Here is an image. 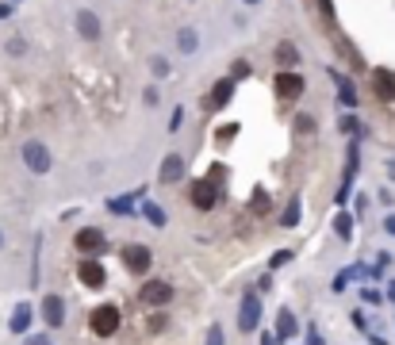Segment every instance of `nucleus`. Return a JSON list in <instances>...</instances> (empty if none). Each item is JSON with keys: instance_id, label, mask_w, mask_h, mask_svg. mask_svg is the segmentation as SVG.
<instances>
[{"instance_id": "f257e3e1", "label": "nucleus", "mask_w": 395, "mask_h": 345, "mask_svg": "<svg viewBox=\"0 0 395 345\" xmlns=\"http://www.w3.org/2000/svg\"><path fill=\"white\" fill-rule=\"evenodd\" d=\"M20 157H23V165L31 169L35 176H43V173H50L54 169V154H50V146L39 142V138H27V142L20 146Z\"/></svg>"}, {"instance_id": "f03ea898", "label": "nucleus", "mask_w": 395, "mask_h": 345, "mask_svg": "<svg viewBox=\"0 0 395 345\" xmlns=\"http://www.w3.org/2000/svg\"><path fill=\"white\" fill-rule=\"evenodd\" d=\"M119 322H123V315H119L116 303H100L96 311L89 315V330L96 334V338H111V334L119 330Z\"/></svg>"}, {"instance_id": "7ed1b4c3", "label": "nucleus", "mask_w": 395, "mask_h": 345, "mask_svg": "<svg viewBox=\"0 0 395 345\" xmlns=\"http://www.w3.org/2000/svg\"><path fill=\"white\" fill-rule=\"evenodd\" d=\"M73 246H77L84 257H100L108 249V238H104V230H100V227H81L77 234H73Z\"/></svg>"}, {"instance_id": "20e7f679", "label": "nucleus", "mask_w": 395, "mask_h": 345, "mask_svg": "<svg viewBox=\"0 0 395 345\" xmlns=\"http://www.w3.org/2000/svg\"><path fill=\"white\" fill-rule=\"evenodd\" d=\"M173 284L169 281H146L143 288H138V300H143V307H169L173 303Z\"/></svg>"}, {"instance_id": "39448f33", "label": "nucleus", "mask_w": 395, "mask_h": 345, "mask_svg": "<svg viewBox=\"0 0 395 345\" xmlns=\"http://www.w3.org/2000/svg\"><path fill=\"white\" fill-rule=\"evenodd\" d=\"M150 265H154V249L150 246H123V268L127 273H135V276H146L150 273Z\"/></svg>"}, {"instance_id": "423d86ee", "label": "nucleus", "mask_w": 395, "mask_h": 345, "mask_svg": "<svg viewBox=\"0 0 395 345\" xmlns=\"http://www.w3.org/2000/svg\"><path fill=\"white\" fill-rule=\"evenodd\" d=\"M261 326V300L253 292L242 295V303H238V330L242 334H253Z\"/></svg>"}, {"instance_id": "0eeeda50", "label": "nucleus", "mask_w": 395, "mask_h": 345, "mask_svg": "<svg viewBox=\"0 0 395 345\" xmlns=\"http://www.w3.org/2000/svg\"><path fill=\"white\" fill-rule=\"evenodd\" d=\"M77 276H81L84 288H92V292H100V288L108 284V273H104V265H100V257H81Z\"/></svg>"}, {"instance_id": "6e6552de", "label": "nucleus", "mask_w": 395, "mask_h": 345, "mask_svg": "<svg viewBox=\"0 0 395 345\" xmlns=\"http://www.w3.org/2000/svg\"><path fill=\"white\" fill-rule=\"evenodd\" d=\"M192 208H200V211H215V208H219V184L208 181V176L196 181L192 184Z\"/></svg>"}, {"instance_id": "1a4fd4ad", "label": "nucleus", "mask_w": 395, "mask_h": 345, "mask_svg": "<svg viewBox=\"0 0 395 345\" xmlns=\"http://www.w3.org/2000/svg\"><path fill=\"white\" fill-rule=\"evenodd\" d=\"M304 89H307L304 73H296V69L277 73V96L280 100H299V96H304Z\"/></svg>"}, {"instance_id": "9d476101", "label": "nucleus", "mask_w": 395, "mask_h": 345, "mask_svg": "<svg viewBox=\"0 0 395 345\" xmlns=\"http://www.w3.org/2000/svg\"><path fill=\"white\" fill-rule=\"evenodd\" d=\"M39 315H43V322L50 326V330H58V326H65V300L62 295H43Z\"/></svg>"}, {"instance_id": "9b49d317", "label": "nucleus", "mask_w": 395, "mask_h": 345, "mask_svg": "<svg viewBox=\"0 0 395 345\" xmlns=\"http://www.w3.org/2000/svg\"><path fill=\"white\" fill-rule=\"evenodd\" d=\"M230 96H234V77H223V81H215V85H211L204 108H208V111H223V108L230 104Z\"/></svg>"}, {"instance_id": "f8f14e48", "label": "nucleus", "mask_w": 395, "mask_h": 345, "mask_svg": "<svg viewBox=\"0 0 395 345\" xmlns=\"http://www.w3.org/2000/svg\"><path fill=\"white\" fill-rule=\"evenodd\" d=\"M372 92H376V100L391 104L395 100V73L391 69H372Z\"/></svg>"}, {"instance_id": "ddd939ff", "label": "nucleus", "mask_w": 395, "mask_h": 345, "mask_svg": "<svg viewBox=\"0 0 395 345\" xmlns=\"http://www.w3.org/2000/svg\"><path fill=\"white\" fill-rule=\"evenodd\" d=\"M73 23H77V35H81L84 43H96V39H100V20H96V12L81 8V12H77V20H73Z\"/></svg>"}, {"instance_id": "4468645a", "label": "nucleus", "mask_w": 395, "mask_h": 345, "mask_svg": "<svg viewBox=\"0 0 395 345\" xmlns=\"http://www.w3.org/2000/svg\"><path fill=\"white\" fill-rule=\"evenodd\" d=\"M184 169H188L184 157H181V154H169L165 162H162V173H157V181H162V184H177V181L184 176Z\"/></svg>"}, {"instance_id": "2eb2a0df", "label": "nucleus", "mask_w": 395, "mask_h": 345, "mask_svg": "<svg viewBox=\"0 0 395 345\" xmlns=\"http://www.w3.org/2000/svg\"><path fill=\"white\" fill-rule=\"evenodd\" d=\"M31 322H35L31 303H20V307L12 311V319H8V330H12V334H27V330H31Z\"/></svg>"}, {"instance_id": "dca6fc26", "label": "nucleus", "mask_w": 395, "mask_h": 345, "mask_svg": "<svg viewBox=\"0 0 395 345\" xmlns=\"http://www.w3.org/2000/svg\"><path fill=\"white\" fill-rule=\"evenodd\" d=\"M296 330H299L296 315H291L288 307H284V311L277 315V338H280V341H288V338H296Z\"/></svg>"}, {"instance_id": "f3484780", "label": "nucleus", "mask_w": 395, "mask_h": 345, "mask_svg": "<svg viewBox=\"0 0 395 345\" xmlns=\"http://www.w3.org/2000/svg\"><path fill=\"white\" fill-rule=\"evenodd\" d=\"M177 50H181V54H196V50H200V35H196V27H181V31H177Z\"/></svg>"}, {"instance_id": "a211bd4d", "label": "nucleus", "mask_w": 395, "mask_h": 345, "mask_svg": "<svg viewBox=\"0 0 395 345\" xmlns=\"http://www.w3.org/2000/svg\"><path fill=\"white\" fill-rule=\"evenodd\" d=\"M299 219H304V203H299V196H291L288 208H284V215H280V227H284V230H296Z\"/></svg>"}, {"instance_id": "6ab92c4d", "label": "nucleus", "mask_w": 395, "mask_h": 345, "mask_svg": "<svg viewBox=\"0 0 395 345\" xmlns=\"http://www.w3.org/2000/svg\"><path fill=\"white\" fill-rule=\"evenodd\" d=\"M277 62L284 65V69H291V65H299V50H296V46H291V43L284 39V43L277 46Z\"/></svg>"}, {"instance_id": "aec40b11", "label": "nucleus", "mask_w": 395, "mask_h": 345, "mask_svg": "<svg viewBox=\"0 0 395 345\" xmlns=\"http://www.w3.org/2000/svg\"><path fill=\"white\" fill-rule=\"evenodd\" d=\"M334 234L342 238V242H350V238H353V219L345 215V211H342V215L334 219Z\"/></svg>"}, {"instance_id": "412c9836", "label": "nucleus", "mask_w": 395, "mask_h": 345, "mask_svg": "<svg viewBox=\"0 0 395 345\" xmlns=\"http://www.w3.org/2000/svg\"><path fill=\"white\" fill-rule=\"evenodd\" d=\"M138 196V192H135ZM135 196H123V200H108V211H116V215H130L135 211Z\"/></svg>"}, {"instance_id": "4be33fe9", "label": "nucleus", "mask_w": 395, "mask_h": 345, "mask_svg": "<svg viewBox=\"0 0 395 345\" xmlns=\"http://www.w3.org/2000/svg\"><path fill=\"white\" fill-rule=\"evenodd\" d=\"M143 215L154 222V227H165V211L157 208V203H150V200H146V203H143Z\"/></svg>"}, {"instance_id": "5701e85b", "label": "nucleus", "mask_w": 395, "mask_h": 345, "mask_svg": "<svg viewBox=\"0 0 395 345\" xmlns=\"http://www.w3.org/2000/svg\"><path fill=\"white\" fill-rule=\"evenodd\" d=\"M4 50L12 54V58H23V54H27V39H23V35H12V39L4 43Z\"/></svg>"}, {"instance_id": "b1692460", "label": "nucleus", "mask_w": 395, "mask_h": 345, "mask_svg": "<svg viewBox=\"0 0 395 345\" xmlns=\"http://www.w3.org/2000/svg\"><path fill=\"white\" fill-rule=\"evenodd\" d=\"M150 73H154L157 81H165L169 77V58H162V54H157V58H150Z\"/></svg>"}, {"instance_id": "393cba45", "label": "nucleus", "mask_w": 395, "mask_h": 345, "mask_svg": "<svg viewBox=\"0 0 395 345\" xmlns=\"http://www.w3.org/2000/svg\"><path fill=\"white\" fill-rule=\"evenodd\" d=\"M334 81H338V89H342V104H345V108H357V96H353V89L345 85V81L338 77V73H334Z\"/></svg>"}, {"instance_id": "a878e982", "label": "nucleus", "mask_w": 395, "mask_h": 345, "mask_svg": "<svg viewBox=\"0 0 395 345\" xmlns=\"http://www.w3.org/2000/svg\"><path fill=\"white\" fill-rule=\"evenodd\" d=\"M338 130H345V135H357V130H365V127L357 123L353 115H342V119H338Z\"/></svg>"}, {"instance_id": "bb28decb", "label": "nucleus", "mask_w": 395, "mask_h": 345, "mask_svg": "<svg viewBox=\"0 0 395 345\" xmlns=\"http://www.w3.org/2000/svg\"><path fill=\"white\" fill-rule=\"evenodd\" d=\"M288 261H291V249H277V254L269 257V268H284Z\"/></svg>"}, {"instance_id": "cd10ccee", "label": "nucleus", "mask_w": 395, "mask_h": 345, "mask_svg": "<svg viewBox=\"0 0 395 345\" xmlns=\"http://www.w3.org/2000/svg\"><path fill=\"white\" fill-rule=\"evenodd\" d=\"M204 345H223V326L219 322L208 326V341H204Z\"/></svg>"}, {"instance_id": "c85d7f7f", "label": "nucleus", "mask_w": 395, "mask_h": 345, "mask_svg": "<svg viewBox=\"0 0 395 345\" xmlns=\"http://www.w3.org/2000/svg\"><path fill=\"white\" fill-rule=\"evenodd\" d=\"M230 77L238 81V77H250V62H234L230 65Z\"/></svg>"}, {"instance_id": "c756f323", "label": "nucleus", "mask_w": 395, "mask_h": 345, "mask_svg": "<svg viewBox=\"0 0 395 345\" xmlns=\"http://www.w3.org/2000/svg\"><path fill=\"white\" fill-rule=\"evenodd\" d=\"M350 319H353V326H357V330H361V334H369V319H365V315H361V307H357V311L350 315Z\"/></svg>"}, {"instance_id": "7c9ffc66", "label": "nucleus", "mask_w": 395, "mask_h": 345, "mask_svg": "<svg viewBox=\"0 0 395 345\" xmlns=\"http://www.w3.org/2000/svg\"><path fill=\"white\" fill-rule=\"evenodd\" d=\"M296 130H304V135H311V130H315V119H311V115H299V119H296Z\"/></svg>"}, {"instance_id": "2f4dec72", "label": "nucleus", "mask_w": 395, "mask_h": 345, "mask_svg": "<svg viewBox=\"0 0 395 345\" xmlns=\"http://www.w3.org/2000/svg\"><path fill=\"white\" fill-rule=\"evenodd\" d=\"M234 135H238V123H227V127L219 130V142H230Z\"/></svg>"}, {"instance_id": "473e14b6", "label": "nucleus", "mask_w": 395, "mask_h": 345, "mask_svg": "<svg viewBox=\"0 0 395 345\" xmlns=\"http://www.w3.org/2000/svg\"><path fill=\"white\" fill-rule=\"evenodd\" d=\"M143 104H146V108H157V89H154V85L143 92Z\"/></svg>"}, {"instance_id": "72a5a7b5", "label": "nucleus", "mask_w": 395, "mask_h": 345, "mask_svg": "<svg viewBox=\"0 0 395 345\" xmlns=\"http://www.w3.org/2000/svg\"><path fill=\"white\" fill-rule=\"evenodd\" d=\"M181 123H184V111H181V108H177V111H173V115H169V130H181Z\"/></svg>"}, {"instance_id": "f704fd0d", "label": "nucleus", "mask_w": 395, "mask_h": 345, "mask_svg": "<svg viewBox=\"0 0 395 345\" xmlns=\"http://www.w3.org/2000/svg\"><path fill=\"white\" fill-rule=\"evenodd\" d=\"M150 330L162 334V330H165V315H154V319H150Z\"/></svg>"}, {"instance_id": "c9c22d12", "label": "nucleus", "mask_w": 395, "mask_h": 345, "mask_svg": "<svg viewBox=\"0 0 395 345\" xmlns=\"http://www.w3.org/2000/svg\"><path fill=\"white\" fill-rule=\"evenodd\" d=\"M16 12V4H8V0H0V20H8V16Z\"/></svg>"}, {"instance_id": "e433bc0d", "label": "nucleus", "mask_w": 395, "mask_h": 345, "mask_svg": "<svg viewBox=\"0 0 395 345\" xmlns=\"http://www.w3.org/2000/svg\"><path fill=\"white\" fill-rule=\"evenodd\" d=\"M318 4H323V16H326V20H334V0H318Z\"/></svg>"}, {"instance_id": "4c0bfd02", "label": "nucleus", "mask_w": 395, "mask_h": 345, "mask_svg": "<svg viewBox=\"0 0 395 345\" xmlns=\"http://www.w3.org/2000/svg\"><path fill=\"white\" fill-rule=\"evenodd\" d=\"M361 295H365V303H380V292H372V288H365Z\"/></svg>"}, {"instance_id": "58836bf2", "label": "nucleus", "mask_w": 395, "mask_h": 345, "mask_svg": "<svg viewBox=\"0 0 395 345\" xmlns=\"http://www.w3.org/2000/svg\"><path fill=\"white\" fill-rule=\"evenodd\" d=\"M350 276L353 273H342V276H338V281H334V292H345V281H350Z\"/></svg>"}, {"instance_id": "ea45409f", "label": "nucleus", "mask_w": 395, "mask_h": 345, "mask_svg": "<svg viewBox=\"0 0 395 345\" xmlns=\"http://www.w3.org/2000/svg\"><path fill=\"white\" fill-rule=\"evenodd\" d=\"M261 345H280V338H277V334H269V330H265V334H261Z\"/></svg>"}, {"instance_id": "a19ab883", "label": "nucleus", "mask_w": 395, "mask_h": 345, "mask_svg": "<svg viewBox=\"0 0 395 345\" xmlns=\"http://www.w3.org/2000/svg\"><path fill=\"white\" fill-rule=\"evenodd\" d=\"M384 230H388V234L395 238V215H388V219H384Z\"/></svg>"}, {"instance_id": "79ce46f5", "label": "nucleus", "mask_w": 395, "mask_h": 345, "mask_svg": "<svg viewBox=\"0 0 395 345\" xmlns=\"http://www.w3.org/2000/svg\"><path fill=\"white\" fill-rule=\"evenodd\" d=\"M307 345H323V338H318V330H311V334H307Z\"/></svg>"}, {"instance_id": "37998d69", "label": "nucleus", "mask_w": 395, "mask_h": 345, "mask_svg": "<svg viewBox=\"0 0 395 345\" xmlns=\"http://www.w3.org/2000/svg\"><path fill=\"white\" fill-rule=\"evenodd\" d=\"M388 300H395V281L388 284Z\"/></svg>"}, {"instance_id": "c03bdc74", "label": "nucleus", "mask_w": 395, "mask_h": 345, "mask_svg": "<svg viewBox=\"0 0 395 345\" xmlns=\"http://www.w3.org/2000/svg\"><path fill=\"white\" fill-rule=\"evenodd\" d=\"M388 176H391V181H395V162H388Z\"/></svg>"}, {"instance_id": "a18cd8bd", "label": "nucleus", "mask_w": 395, "mask_h": 345, "mask_svg": "<svg viewBox=\"0 0 395 345\" xmlns=\"http://www.w3.org/2000/svg\"><path fill=\"white\" fill-rule=\"evenodd\" d=\"M0 249H4V230H0Z\"/></svg>"}, {"instance_id": "49530a36", "label": "nucleus", "mask_w": 395, "mask_h": 345, "mask_svg": "<svg viewBox=\"0 0 395 345\" xmlns=\"http://www.w3.org/2000/svg\"><path fill=\"white\" fill-rule=\"evenodd\" d=\"M242 4H261V0H242Z\"/></svg>"}, {"instance_id": "de8ad7c7", "label": "nucleus", "mask_w": 395, "mask_h": 345, "mask_svg": "<svg viewBox=\"0 0 395 345\" xmlns=\"http://www.w3.org/2000/svg\"><path fill=\"white\" fill-rule=\"evenodd\" d=\"M8 4H16V0H8Z\"/></svg>"}]
</instances>
